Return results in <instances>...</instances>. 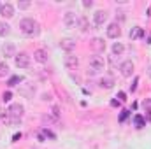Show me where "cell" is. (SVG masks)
Masks as SVG:
<instances>
[{"label":"cell","mask_w":151,"mask_h":149,"mask_svg":"<svg viewBox=\"0 0 151 149\" xmlns=\"http://www.w3.org/2000/svg\"><path fill=\"white\" fill-rule=\"evenodd\" d=\"M90 67H91V70H95V72L104 70V69H106V60H104V56H99V54L90 56Z\"/></svg>","instance_id":"3957f363"},{"label":"cell","mask_w":151,"mask_h":149,"mask_svg":"<svg viewBox=\"0 0 151 149\" xmlns=\"http://www.w3.org/2000/svg\"><path fill=\"white\" fill-rule=\"evenodd\" d=\"M90 47H91V51H93V53L100 54V53H104V51H106V42H104V39L95 37V39H91V40H90Z\"/></svg>","instance_id":"5b68a950"},{"label":"cell","mask_w":151,"mask_h":149,"mask_svg":"<svg viewBox=\"0 0 151 149\" xmlns=\"http://www.w3.org/2000/svg\"><path fill=\"white\" fill-rule=\"evenodd\" d=\"M11 97H12V95H11V91H5V93H4V97H2V100H4V102H9V100H11Z\"/></svg>","instance_id":"d4e9b609"},{"label":"cell","mask_w":151,"mask_h":149,"mask_svg":"<svg viewBox=\"0 0 151 149\" xmlns=\"http://www.w3.org/2000/svg\"><path fill=\"white\" fill-rule=\"evenodd\" d=\"M9 75V67L5 62H0V77H7Z\"/></svg>","instance_id":"ffe728a7"},{"label":"cell","mask_w":151,"mask_h":149,"mask_svg":"<svg viewBox=\"0 0 151 149\" xmlns=\"http://www.w3.org/2000/svg\"><path fill=\"white\" fill-rule=\"evenodd\" d=\"M121 35V28H119V25L118 23H111L109 27H107V37L109 39H118Z\"/></svg>","instance_id":"30bf717a"},{"label":"cell","mask_w":151,"mask_h":149,"mask_svg":"<svg viewBox=\"0 0 151 149\" xmlns=\"http://www.w3.org/2000/svg\"><path fill=\"white\" fill-rule=\"evenodd\" d=\"M134 70H135V65H134V62H130V60H127V62H123L121 65H119V72L123 77H132L134 75Z\"/></svg>","instance_id":"8992f818"},{"label":"cell","mask_w":151,"mask_h":149,"mask_svg":"<svg viewBox=\"0 0 151 149\" xmlns=\"http://www.w3.org/2000/svg\"><path fill=\"white\" fill-rule=\"evenodd\" d=\"M134 123H135L137 128H142V126H144V117H142V116H135V117H134Z\"/></svg>","instance_id":"44dd1931"},{"label":"cell","mask_w":151,"mask_h":149,"mask_svg":"<svg viewBox=\"0 0 151 149\" xmlns=\"http://www.w3.org/2000/svg\"><path fill=\"white\" fill-rule=\"evenodd\" d=\"M144 35V32H142V28L141 27H135V28H132L130 30V39L134 40V39H139V37H142Z\"/></svg>","instance_id":"e0dca14e"},{"label":"cell","mask_w":151,"mask_h":149,"mask_svg":"<svg viewBox=\"0 0 151 149\" xmlns=\"http://www.w3.org/2000/svg\"><path fill=\"white\" fill-rule=\"evenodd\" d=\"M123 51H125V46L121 42H114L113 44V54L119 56V54H123Z\"/></svg>","instance_id":"ac0fdd59"},{"label":"cell","mask_w":151,"mask_h":149,"mask_svg":"<svg viewBox=\"0 0 151 149\" xmlns=\"http://www.w3.org/2000/svg\"><path fill=\"white\" fill-rule=\"evenodd\" d=\"M30 5H32L30 2H19V4H18V7H19V9H28Z\"/></svg>","instance_id":"cb8c5ba5"},{"label":"cell","mask_w":151,"mask_h":149,"mask_svg":"<svg viewBox=\"0 0 151 149\" xmlns=\"http://www.w3.org/2000/svg\"><path fill=\"white\" fill-rule=\"evenodd\" d=\"M128 116V111H123L121 112V116H119V121H125V117Z\"/></svg>","instance_id":"f1b7e54d"},{"label":"cell","mask_w":151,"mask_h":149,"mask_svg":"<svg viewBox=\"0 0 151 149\" xmlns=\"http://www.w3.org/2000/svg\"><path fill=\"white\" fill-rule=\"evenodd\" d=\"M106 21H107V12H106V11H97V12L93 14V23H95V27H102Z\"/></svg>","instance_id":"ba28073f"},{"label":"cell","mask_w":151,"mask_h":149,"mask_svg":"<svg viewBox=\"0 0 151 149\" xmlns=\"http://www.w3.org/2000/svg\"><path fill=\"white\" fill-rule=\"evenodd\" d=\"M18 82H21V77H18V75H16V77H11V81H9V86H16Z\"/></svg>","instance_id":"603a6c76"},{"label":"cell","mask_w":151,"mask_h":149,"mask_svg":"<svg viewBox=\"0 0 151 149\" xmlns=\"http://www.w3.org/2000/svg\"><path fill=\"white\" fill-rule=\"evenodd\" d=\"M91 5H93L91 0H84V2H83V7H91Z\"/></svg>","instance_id":"83f0119b"},{"label":"cell","mask_w":151,"mask_h":149,"mask_svg":"<svg viewBox=\"0 0 151 149\" xmlns=\"http://www.w3.org/2000/svg\"><path fill=\"white\" fill-rule=\"evenodd\" d=\"M60 47L63 51H67V53H72L76 49V40L74 39H62L60 40Z\"/></svg>","instance_id":"9c48e42d"},{"label":"cell","mask_w":151,"mask_h":149,"mask_svg":"<svg viewBox=\"0 0 151 149\" xmlns=\"http://www.w3.org/2000/svg\"><path fill=\"white\" fill-rule=\"evenodd\" d=\"M19 30H21V34H25L27 37H34V35H37L39 32V23L34 19V18H23L21 21H19Z\"/></svg>","instance_id":"6da1fadb"},{"label":"cell","mask_w":151,"mask_h":149,"mask_svg":"<svg viewBox=\"0 0 151 149\" xmlns=\"http://www.w3.org/2000/svg\"><path fill=\"white\" fill-rule=\"evenodd\" d=\"M77 27H79V30H81V32H88V28H90L88 18H86V16H81V18L77 19Z\"/></svg>","instance_id":"2e32d148"},{"label":"cell","mask_w":151,"mask_h":149,"mask_svg":"<svg viewBox=\"0 0 151 149\" xmlns=\"http://www.w3.org/2000/svg\"><path fill=\"white\" fill-rule=\"evenodd\" d=\"M34 60L37 63H46L47 62V51L46 49H35L34 51Z\"/></svg>","instance_id":"4fadbf2b"},{"label":"cell","mask_w":151,"mask_h":149,"mask_svg":"<svg viewBox=\"0 0 151 149\" xmlns=\"http://www.w3.org/2000/svg\"><path fill=\"white\" fill-rule=\"evenodd\" d=\"M7 114H9V117H12V119H21L23 114H25V107H23L21 104H11L9 109H7Z\"/></svg>","instance_id":"7a4b0ae2"},{"label":"cell","mask_w":151,"mask_h":149,"mask_svg":"<svg viewBox=\"0 0 151 149\" xmlns=\"http://www.w3.org/2000/svg\"><path fill=\"white\" fill-rule=\"evenodd\" d=\"M77 65H79V58L77 56H72V54L65 56V67L67 69H77Z\"/></svg>","instance_id":"9a60e30c"},{"label":"cell","mask_w":151,"mask_h":149,"mask_svg":"<svg viewBox=\"0 0 151 149\" xmlns=\"http://www.w3.org/2000/svg\"><path fill=\"white\" fill-rule=\"evenodd\" d=\"M142 107H144L146 112H151V98H146V100L142 102Z\"/></svg>","instance_id":"7402d4cb"},{"label":"cell","mask_w":151,"mask_h":149,"mask_svg":"<svg viewBox=\"0 0 151 149\" xmlns=\"http://www.w3.org/2000/svg\"><path fill=\"white\" fill-rule=\"evenodd\" d=\"M2 53H4L5 58H12V56H16V47H14V44L5 42V44L2 46Z\"/></svg>","instance_id":"8fae6325"},{"label":"cell","mask_w":151,"mask_h":149,"mask_svg":"<svg viewBox=\"0 0 151 149\" xmlns=\"http://www.w3.org/2000/svg\"><path fill=\"white\" fill-rule=\"evenodd\" d=\"M77 16H76V12H72V11H69L67 14H65V18H63V23H65V27L67 28H74V27H77Z\"/></svg>","instance_id":"52a82bcc"},{"label":"cell","mask_w":151,"mask_h":149,"mask_svg":"<svg viewBox=\"0 0 151 149\" xmlns=\"http://www.w3.org/2000/svg\"><path fill=\"white\" fill-rule=\"evenodd\" d=\"M137 82H139V79L135 77V79H134V84L130 86V90H132V91H135V90H137Z\"/></svg>","instance_id":"4316f807"},{"label":"cell","mask_w":151,"mask_h":149,"mask_svg":"<svg viewBox=\"0 0 151 149\" xmlns=\"http://www.w3.org/2000/svg\"><path fill=\"white\" fill-rule=\"evenodd\" d=\"M53 114H55V116H58V114H60V112H58V107H53Z\"/></svg>","instance_id":"f546056e"},{"label":"cell","mask_w":151,"mask_h":149,"mask_svg":"<svg viewBox=\"0 0 151 149\" xmlns=\"http://www.w3.org/2000/svg\"><path fill=\"white\" fill-rule=\"evenodd\" d=\"M118 98H119V102H125V100H127V95H125L123 91H119V93H118Z\"/></svg>","instance_id":"484cf974"},{"label":"cell","mask_w":151,"mask_h":149,"mask_svg":"<svg viewBox=\"0 0 151 149\" xmlns=\"http://www.w3.org/2000/svg\"><path fill=\"white\" fill-rule=\"evenodd\" d=\"M99 86L100 88H104V90H111L114 86V79L111 75H106V77H102L100 81H99Z\"/></svg>","instance_id":"5bb4252c"},{"label":"cell","mask_w":151,"mask_h":149,"mask_svg":"<svg viewBox=\"0 0 151 149\" xmlns=\"http://www.w3.org/2000/svg\"><path fill=\"white\" fill-rule=\"evenodd\" d=\"M0 14L9 19V18L14 16V7H12L11 4H2V5H0Z\"/></svg>","instance_id":"7c38bea8"},{"label":"cell","mask_w":151,"mask_h":149,"mask_svg":"<svg viewBox=\"0 0 151 149\" xmlns=\"http://www.w3.org/2000/svg\"><path fill=\"white\" fill-rule=\"evenodd\" d=\"M30 56H28V53H19V54H16L14 56V63H16V67L18 69H27V67H30Z\"/></svg>","instance_id":"277c9868"},{"label":"cell","mask_w":151,"mask_h":149,"mask_svg":"<svg viewBox=\"0 0 151 149\" xmlns=\"http://www.w3.org/2000/svg\"><path fill=\"white\" fill-rule=\"evenodd\" d=\"M11 34V27L4 21H0V37H7Z\"/></svg>","instance_id":"d6986e66"}]
</instances>
